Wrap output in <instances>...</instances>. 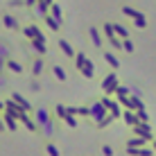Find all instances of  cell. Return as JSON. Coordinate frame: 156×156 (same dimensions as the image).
Segmentation results:
<instances>
[{
	"label": "cell",
	"instance_id": "obj_1",
	"mask_svg": "<svg viewBox=\"0 0 156 156\" xmlns=\"http://www.w3.org/2000/svg\"><path fill=\"white\" fill-rule=\"evenodd\" d=\"M131 129H133V136H140V138H145L147 143H152L154 131H152V127H149L147 122H136V125H131Z\"/></svg>",
	"mask_w": 156,
	"mask_h": 156
},
{
	"label": "cell",
	"instance_id": "obj_2",
	"mask_svg": "<svg viewBox=\"0 0 156 156\" xmlns=\"http://www.w3.org/2000/svg\"><path fill=\"white\" fill-rule=\"evenodd\" d=\"M102 104H104V109H109V111H111V115H113V118H120V115H122L120 106H118L115 102H111V100H104Z\"/></svg>",
	"mask_w": 156,
	"mask_h": 156
},
{
	"label": "cell",
	"instance_id": "obj_3",
	"mask_svg": "<svg viewBox=\"0 0 156 156\" xmlns=\"http://www.w3.org/2000/svg\"><path fill=\"white\" fill-rule=\"evenodd\" d=\"M90 113H93V118L100 122V118L106 115V109H104V104H93V111H90Z\"/></svg>",
	"mask_w": 156,
	"mask_h": 156
},
{
	"label": "cell",
	"instance_id": "obj_4",
	"mask_svg": "<svg viewBox=\"0 0 156 156\" xmlns=\"http://www.w3.org/2000/svg\"><path fill=\"white\" fill-rule=\"evenodd\" d=\"M145 145H147V140L140 138V136H133V138L127 140V147H145Z\"/></svg>",
	"mask_w": 156,
	"mask_h": 156
},
{
	"label": "cell",
	"instance_id": "obj_5",
	"mask_svg": "<svg viewBox=\"0 0 156 156\" xmlns=\"http://www.w3.org/2000/svg\"><path fill=\"white\" fill-rule=\"evenodd\" d=\"M120 118H125V122H127L129 127H131V125H136V122H138V118H136V111H125V113H122Z\"/></svg>",
	"mask_w": 156,
	"mask_h": 156
},
{
	"label": "cell",
	"instance_id": "obj_6",
	"mask_svg": "<svg viewBox=\"0 0 156 156\" xmlns=\"http://www.w3.org/2000/svg\"><path fill=\"white\" fill-rule=\"evenodd\" d=\"M45 152L50 154V156H59V149H57L52 143H48V145H45Z\"/></svg>",
	"mask_w": 156,
	"mask_h": 156
},
{
	"label": "cell",
	"instance_id": "obj_7",
	"mask_svg": "<svg viewBox=\"0 0 156 156\" xmlns=\"http://www.w3.org/2000/svg\"><path fill=\"white\" fill-rule=\"evenodd\" d=\"M102 154L104 156H113V147H111V145H102Z\"/></svg>",
	"mask_w": 156,
	"mask_h": 156
},
{
	"label": "cell",
	"instance_id": "obj_8",
	"mask_svg": "<svg viewBox=\"0 0 156 156\" xmlns=\"http://www.w3.org/2000/svg\"><path fill=\"white\" fill-rule=\"evenodd\" d=\"M152 149H154V154H156V136L152 138Z\"/></svg>",
	"mask_w": 156,
	"mask_h": 156
}]
</instances>
